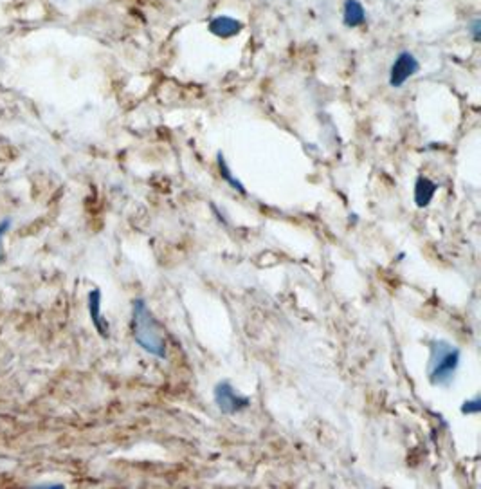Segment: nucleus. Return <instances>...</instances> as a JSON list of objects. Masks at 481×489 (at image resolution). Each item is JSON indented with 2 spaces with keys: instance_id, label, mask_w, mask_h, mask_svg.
<instances>
[{
  "instance_id": "nucleus-2",
  "label": "nucleus",
  "mask_w": 481,
  "mask_h": 489,
  "mask_svg": "<svg viewBox=\"0 0 481 489\" xmlns=\"http://www.w3.org/2000/svg\"><path fill=\"white\" fill-rule=\"evenodd\" d=\"M459 361H461V352L458 347L445 340H434L429 345V363H427L429 383L440 389L451 386L459 368Z\"/></svg>"
},
{
  "instance_id": "nucleus-12",
  "label": "nucleus",
  "mask_w": 481,
  "mask_h": 489,
  "mask_svg": "<svg viewBox=\"0 0 481 489\" xmlns=\"http://www.w3.org/2000/svg\"><path fill=\"white\" fill-rule=\"evenodd\" d=\"M471 35H473L474 42H480L481 38V20L480 18H476L473 22V26H471Z\"/></svg>"
},
{
  "instance_id": "nucleus-1",
  "label": "nucleus",
  "mask_w": 481,
  "mask_h": 489,
  "mask_svg": "<svg viewBox=\"0 0 481 489\" xmlns=\"http://www.w3.org/2000/svg\"><path fill=\"white\" fill-rule=\"evenodd\" d=\"M132 334L144 352L155 358H166V338L150 307L143 298H135L132 306Z\"/></svg>"
},
{
  "instance_id": "nucleus-6",
  "label": "nucleus",
  "mask_w": 481,
  "mask_h": 489,
  "mask_svg": "<svg viewBox=\"0 0 481 489\" xmlns=\"http://www.w3.org/2000/svg\"><path fill=\"white\" fill-rule=\"evenodd\" d=\"M89 315H91L92 325L96 327V331L100 332V336L109 338L110 327L109 322L103 318L101 315V291L100 289H92L89 293Z\"/></svg>"
},
{
  "instance_id": "nucleus-8",
  "label": "nucleus",
  "mask_w": 481,
  "mask_h": 489,
  "mask_svg": "<svg viewBox=\"0 0 481 489\" xmlns=\"http://www.w3.org/2000/svg\"><path fill=\"white\" fill-rule=\"evenodd\" d=\"M343 22L344 26L353 29L366 22V11L359 0H346L343 9Z\"/></svg>"
},
{
  "instance_id": "nucleus-9",
  "label": "nucleus",
  "mask_w": 481,
  "mask_h": 489,
  "mask_svg": "<svg viewBox=\"0 0 481 489\" xmlns=\"http://www.w3.org/2000/svg\"><path fill=\"white\" fill-rule=\"evenodd\" d=\"M218 168H220L222 177H224V179H226L227 183H229L234 190H238L240 193H247L245 186H243V184L240 183V181L236 179V177H234V175H233V172H231L229 165H227L226 159H224V156H222V153H218Z\"/></svg>"
},
{
  "instance_id": "nucleus-13",
  "label": "nucleus",
  "mask_w": 481,
  "mask_h": 489,
  "mask_svg": "<svg viewBox=\"0 0 481 489\" xmlns=\"http://www.w3.org/2000/svg\"><path fill=\"white\" fill-rule=\"evenodd\" d=\"M33 488H61V484H58V482H40V484H35Z\"/></svg>"
},
{
  "instance_id": "nucleus-10",
  "label": "nucleus",
  "mask_w": 481,
  "mask_h": 489,
  "mask_svg": "<svg viewBox=\"0 0 481 489\" xmlns=\"http://www.w3.org/2000/svg\"><path fill=\"white\" fill-rule=\"evenodd\" d=\"M461 414L464 415H478L481 412V399L480 396H474L473 399H467V401H464V405H461Z\"/></svg>"
},
{
  "instance_id": "nucleus-3",
  "label": "nucleus",
  "mask_w": 481,
  "mask_h": 489,
  "mask_svg": "<svg viewBox=\"0 0 481 489\" xmlns=\"http://www.w3.org/2000/svg\"><path fill=\"white\" fill-rule=\"evenodd\" d=\"M213 399H215V405H217L218 410L224 415L240 414V412L249 408V405H251V399L247 396H242L231 384V381H220V383H217V386L213 390Z\"/></svg>"
},
{
  "instance_id": "nucleus-5",
  "label": "nucleus",
  "mask_w": 481,
  "mask_h": 489,
  "mask_svg": "<svg viewBox=\"0 0 481 489\" xmlns=\"http://www.w3.org/2000/svg\"><path fill=\"white\" fill-rule=\"evenodd\" d=\"M209 33L218 38H233V36L240 35L243 29V24L236 20L234 17H227V15H218L209 22L208 26Z\"/></svg>"
},
{
  "instance_id": "nucleus-4",
  "label": "nucleus",
  "mask_w": 481,
  "mask_h": 489,
  "mask_svg": "<svg viewBox=\"0 0 481 489\" xmlns=\"http://www.w3.org/2000/svg\"><path fill=\"white\" fill-rule=\"evenodd\" d=\"M420 70V61L409 51H402L399 57L395 58L393 66L390 69V85L393 89H400L409 78Z\"/></svg>"
},
{
  "instance_id": "nucleus-11",
  "label": "nucleus",
  "mask_w": 481,
  "mask_h": 489,
  "mask_svg": "<svg viewBox=\"0 0 481 489\" xmlns=\"http://www.w3.org/2000/svg\"><path fill=\"white\" fill-rule=\"evenodd\" d=\"M9 227H11V218H4V220L0 223V242H2V236L6 235V232H8ZM2 258H4V255H2V246H0V262H2Z\"/></svg>"
},
{
  "instance_id": "nucleus-7",
  "label": "nucleus",
  "mask_w": 481,
  "mask_h": 489,
  "mask_svg": "<svg viewBox=\"0 0 481 489\" xmlns=\"http://www.w3.org/2000/svg\"><path fill=\"white\" fill-rule=\"evenodd\" d=\"M438 192V184L431 181L429 177L420 175L415 183V192H413V199H415L416 208H427L433 202L434 195Z\"/></svg>"
}]
</instances>
